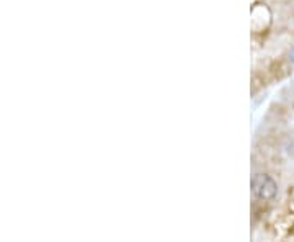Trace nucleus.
I'll list each match as a JSON object with an SVG mask.
<instances>
[{"instance_id":"f03ea898","label":"nucleus","mask_w":294,"mask_h":242,"mask_svg":"<svg viewBox=\"0 0 294 242\" xmlns=\"http://www.w3.org/2000/svg\"><path fill=\"white\" fill-rule=\"evenodd\" d=\"M289 57H291V61L294 62V48L291 49V52H289Z\"/></svg>"},{"instance_id":"f257e3e1","label":"nucleus","mask_w":294,"mask_h":242,"mask_svg":"<svg viewBox=\"0 0 294 242\" xmlns=\"http://www.w3.org/2000/svg\"><path fill=\"white\" fill-rule=\"evenodd\" d=\"M250 185H252L253 195L265 201L273 200L278 193L276 182H274L270 175H267V173H255Z\"/></svg>"}]
</instances>
